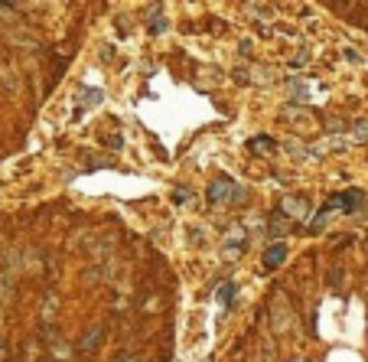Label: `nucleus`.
<instances>
[{"label":"nucleus","instance_id":"obj_6","mask_svg":"<svg viewBox=\"0 0 368 362\" xmlns=\"http://www.w3.org/2000/svg\"><path fill=\"white\" fill-rule=\"evenodd\" d=\"M270 232H283V212H274V219H270Z\"/></svg>","mask_w":368,"mask_h":362},{"label":"nucleus","instance_id":"obj_8","mask_svg":"<svg viewBox=\"0 0 368 362\" xmlns=\"http://www.w3.org/2000/svg\"><path fill=\"white\" fill-rule=\"evenodd\" d=\"M173 199H176V203H186V199H189V190H176V193H173Z\"/></svg>","mask_w":368,"mask_h":362},{"label":"nucleus","instance_id":"obj_2","mask_svg":"<svg viewBox=\"0 0 368 362\" xmlns=\"http://www.w3.org/2000/svg\"><path fill=\"white\" fill-rule=\"evenodd\" d=\"M362 206V193L358 190H349V193H339V196H332L329 209H342V212H352V209Z\"/></svg>","mask_w":368,"mask_h":362},{"label":"nucleus","instance_id":"obj_7","mask_svg":"<svg viewBox=\"0 0 368 362\" xmlns=\"http://www.w3.org/2000/svg\"><path fill=\"white\" fill-rule=\"evenodd\" d=\"M270 144H274V141H270V137H254V141H251V147H264V150H267Z\"/></svg>","mask_w":368,"mask_h":362},{"label":"nucleus","instance_id":"obj_9","mask_svg":"<svg viewBox=\"0 0 368 362\" xmlns=\"http://www.w3.org/2000/svg\"><path fill=\"white\" fill-rule=\"evenodd\" d=\"M114 362H137V359H127V352H124V356H121V359H114Z\"/></svg>","mask_w":368,"mask_h":362},{"label":"nucleus","instance_id":"obj_1","mask_svg":"<svg viewBox=\"0 0 368 362\" xmlns=\"http://www.w3.org/2000/svg\"><path fill=\"white\" fill-rule=\"evenodd\" d=\"M238 196H241V190L228 176H215L209 183V199L212 203H232V199H238Z\"/></svg>","mask_w":368,"mask_h":362},{"label":"nucleus","instance_id":"obj_3","mask_svg":"<svg viewBox=\"0 0 368 362\" xmlns=\"http://www.w3.org/2000/svg\"><path fill=\"white\" fill-rule=\"evenodd\" d=\"M101 339H105V326H92V330H88L85 336H82L79 343H75V349H79V352H92L95 346L101 343Z\"/></svg>","mask_w":368,"mask_h":362},{"label":"nucleus","instance_id":"obj_5","mask_svg":"<svg viewBox=\"0 0 368 362\" xmlns=\"http://www.w3.org/2000/svg\"><path fill=\"white\" fill-rule=\"evenodd\" d=\"M232 297H235V284H232V281H228V284H222V287H218V300L228 307V300H232Z\"/></svg>","mask_w":368,"mask_h":362},{"label":"nucleus","instance_id":"obj_4","mask_svg":"<svg viewBox=\"0 0 368 362\" xmlns=\"http://www.w3.org/2000/svg\"><path fill=\"white\" fill-rule=\"evenodd\" d=\"M287 261V245L283 242H274V245L264 252V268H277V264Z\"/></svg>","mask_w":368,"mask_h":362},{"label":"nucleus","instance_id":"obj_10","mask_svg":"<svg viewBox=\"0 0 368 362\" xmlns=\"http://www.w3.org/2000/svg\"><path fill=\"white\" fill-rule=\"evenodd\" d=\"M4 352H7V346H4V339H0V356H4Z\"/></svg>","mask_w":368,"mask_h":362}]
</instances>
